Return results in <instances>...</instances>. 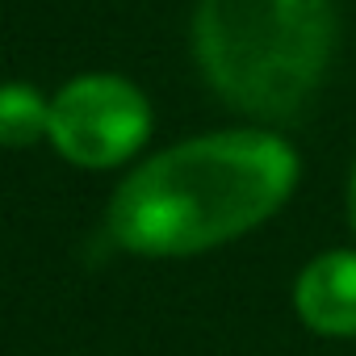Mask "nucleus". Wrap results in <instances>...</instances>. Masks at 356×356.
<instances>
[{
	"instance_id": "nucleus-1",
	"label": "nucleus",
	"mask_w": 356,
	"mask_h": 356,
	"mask_svg": "<svg viewBox=\"0 0 356 356\" xmlns=\"http://www.w3.org/2000/svg\"><path fill=\"white\" fill-rule=\"evenodd\" d=\"M298 172V151L277 130L197 134L143 159L109 197L105 222L134 256H197L268 222Z\"/></svg>"
},
{
	"instance_id": "nucleus-2",
	"label": "nucleus",
	"mask_w": 356,
	"mask_h": 356,
	"mask_svg": "<svg viewBox=\"0 0 356 356\" xmlns=\"http://www.w3.org/2000/svg\"><path fill=\"white\" fill-rule=\"evenodd\" d=\"M339 38L335 0H197L193 59L239 113L293 118L323 84Z\"/></svg>"
},
{
	"instance_id": "nucleus-3",
	"label": "nucleus",
	"mask_w": 356,
	"mask_h": 356,
	"mask_svg": "<svg viewBox=\"0 0 356 356\" xmlns=\"http://www.w3.org/2000/svg\"><path fill=\"white\" fill-rule=\"evenodd\" d=\"M55 151L88 172L126 163L151 138V101L126 76L88 72L67 80L51 97V134Z\"/></svg>"
},
{
	"instance_id": "nucleus-4",
	"label": "nucleus",
	"mask_w": 356,
	"mask_h": 356,
	"mask_svg": "<svg viewBox=\"0 0 356 356\" xmlns=\"http://www.w3.org/2000/svg\"><path fill=\"white\" fill-rule=\"evenodd\" d=\"M293 306L310 331L352 339L356 335V252L335 248V252L314 256L298 273Z\"/></svg>"
},
{
	"instance_id": "nucleus-5",
	"label": "nucleus",
	"mask_w": 356,
	"mask_h": 356,
	"mask_svg": "<svg viewBox=\"0 0 356 356\" xmlns=\"http://www.w3.org/2000/svg\"><path fill=\"white\" fill-rule=\"evenodd\" d=\"M47 134H51V101L26 80L0 84V147L22 151L42 143Z\"/></svg>"
},
{
	"instance_id": "nucleus-6",
	"label": "nucleus",
	"mask_w": 356,
	"mask_h": 356,
	"mask_svg": "<svg viewBox=\"0 0 356 356\" xmlns=\"http://www.w3.org/2000/svg\"><path fill=\"white\" fill-rule=\"evenodd\" d=\"M348 222L356 231V159H352V176H348Z\"/></svg>"
}]
</instances>
